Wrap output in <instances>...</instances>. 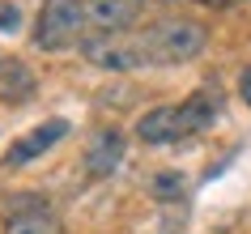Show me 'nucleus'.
I'll return each instance as SVG.
<instances>
[{
  "label": "nucleus",
  "mask_w": 251,
  "mask_h": 234,
  "mask_svg": "<svg viewBox=\"0 0 251 234\" xmlns=\"http://www.w3.org/2000/svg\"><path fill=\"white\" fill-rule=\"evenodd\" d=\"M204 43H209V30L200 22H192V17H162V22H153L141 34L136 52L149 64H187V60H196L204 52Z\"/></svg>",
  "instance_id": "obj_1"
},
{
  "label": "nucleus",
  "mask_w": 251,
  "mask_h": 234,
  "mask_svg": "<svg viewBox=\"0 0 251 234\" xmlns=\"http://www.w3.org/2000/svg\"><path fill=\"white\" fill-rule=\"evenodd\" d=\"M85 26H90L85 0H43L39 22H34V43L43 52H64L85 39Z\"/></svg>",
  "instance_id": "obj_2"
},
{
  "label": "nucleus",
  "mask_w": 251,
  "mask_h": 234,
  "mask_svg": "<svg viewBox=\"0 0 251 234\" xmlns=\"http://www.w3.org/2000/svg\"><path fill=\"white\" fill-rule=\"evenodd\" d=\"M136 136L145 145H175V141H183V136H192V132H187V119H183V106L171 103V106L145 111L141 124H136Z\"/></svg>",
  "instance_id": "obj_3"
},
{
  "label": "nucleus",
  "mask_w": 251,
  "mask_h": 234,
  "mask_svg": "<svg viewBox=\"0 0 251 234\" xmlns=\"http://www.w3.org/2000/svg\"><path fill=\"white\" fill-rule=\"evenodd\" d=\"M68 136V119H47V124H39V128H30L26 136H17L13 149H9V166H26V162H34L39 154H47L55 141H64Z\"/></svg>",
  "instance_id": "obj_4"
},
{
  "label": "nucleus",
  "mask_w": 251,
  "mask_h": 234,
  "mask_svg": "<svg viewBox=\"0 0 251 234\" xmlns=\"http://www.w3.org/2000/svg\"><path fill=\"white\" fill-rule=\"evenodd\" d=\"M81 55L90 60V64H98V68H115V73H124V68H136L141 64V52L136 47H119L111 34H85L81 39Z\"/></svg>",
  "instance_id": "obj_5"
},
{
  "label": "nucleus",
  "mask_w": 251,
  "mask_h": 234,
  "mask_svg": "<svg viewBox=\"0 0 251 234\" xmlns=\"http://www.w3.org/2000/svg\"><path fill=\"white\" fill-rule=\"evenodd\" d=\"M183 119H187V132L196 136V132H209L217 119H222V90L217 85H200L196 94H187L183 103Z\"/></svg>",
  "instance_id": "obj_6"
},
{
  "label": "nucleus",
  "mask_w": 251,
  "mask_h": 234,
  "mask_svg": "<svg viewBox=\"0 0 251 234\" xmlns=\"http://www.w3.org/2000/svg\"><path fill=\"white\" fill-rule=\"evenodd\" d=\"M119 162H124V136L115 128H102L90 141V149H85V175L90 179H106Z\"/></svg>",
  "instance_id": "obj_7"
},
{
  "label": "nucleus",
  "mask_w": 251,
  "mask_h": 234,
  "mask_svg": "<svg viewBox=\"0 0 251 234\" xmlns=\"http://www.w3.org/2000/svg\"><path fill=\"white\" fill-rule=\"evenodd\" d=\"M85 9H90V26H98L102 34H119L136 22L141 0H85Z\"/></svg>",
  "instance_id": "obj_8"
},
{
  "label": "nucleus",
  "mask_w": 251,
  "mask_h": 234,
  "mask_svg": "<svg viewBox=\"0 0 251 234\" xmlns=\"http://www.w3.org/2000/svg\"><path fill=\"white\" fill-rule=\"evenodd\" d=\"M4 234H64V226H60V217H55L51 208L17 200L9 221H4Z\"/></svg>",
  "instance_id": "obj_9"
},
{
  "label": "nucleus",
  "mask_w": 251,
  "mask_h": 234,
  "mask_svg": "<svg viewBox=\"0 0 251 234\" xmlns=\"http://www.w3.org/2000/svg\"><path fill=\"white\" fill-rule=\"evenodd\" d=\"M34 73H30L26 60H17V55H0V98L4 103H30L34 98Z\"/></svg>",
  "instance_id": "obj_10"
},
{
  "label": "nucleus",
  "mask_w": 251,
  "mask_h": 234,
  "mask_svg": "<svg viewBox=\"0 0 251 234\" xmlns=\"http://www.w3.org/2000/svg\"><path fill=\"white\" fill-rule=\"evenodd\" d=\"M149 196H158V200H179L183 196V175L179 170H162L149 179Z\"/></svg>",
  "instance_id": "obj_11"
},
{
  "label": "nucleus",
  "mask_w": 251,
  "mask_h": 234,
  "mask_svg": "<svg viewBox=\"0 0 251 234\" xmlns=\"http://www.w3.org/2000/svg\"><path fill=\"white\" fill-rule=\"evenodd\" d=\"M22 26V17H17V9L9 4V9H0V30H17Z\"/></svg>",
  "instance_id": "obj_12"
},
{
  "label": "nucleus",
  "mask_w": 251,
  "mask_h": 234,
  "mask_svg": "<svg viewBox=\"0 0 251 234\" xmlns=\"http://www.w3.org/2000/svg\"><path fill=\"white\" fill-rule=\"evenodd\" d=\"M238 94H243V103L251 106V68H243V77H238Z\"/></svg>",
  "instance_id": "obj_13"
}]
</instances>
